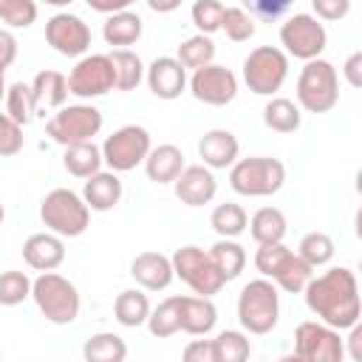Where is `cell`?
Returning a JSON list of instances; mask_svg holds the SVG:
<instances>
[{
	"instance_id": "obj_4",
	"label": "cell",
	"mask_w": 362,
	"mask_h": 362,
	"mask_svg": "<svg viewBox=\"0 0 362 362\" xmlns=\"http://www.w3.org/2000/svg\"><path fill=\"white\" fill-rule=\"evenodd\" d=\"M280 317V294L277 286L266 277L249 280L238 294V320L249 334H269Z\"/></svg>"
},
{
	"instance_id": "obj_10",
	"label": "cell",
	"mask_w": 362,
	"mask_h": 362,
	"mask_svg": "<svg viewBox=\"0 0 362 362\" xmlns=\"http://www.w3.org/2000/svg\"><path fill=\"white\" fill-rule=\"evenodd\" d=\"M99 130H102V110L93 107V105H68V107H59L48 119V124H45V133L57 144H62V147L93 141V136Z\"/></svg>"
},
{
	"instance_id": "obj_42",
	"label": "cell",
	"mask_w": 362,
	"mask_h": 362,
	"mask_svg": "<svg viewBox=\"0 0 362 362\" xmlns=\"http://www.w3.org/2000/svg\"><path fill=\"white\" fill-rule=\"evenodd\" d=\"M223 8H226V6L218 3V0H195V3H192V23H195L198 34H204V37L215 34V31L221 28Z\"/></svg>"
},
{
	"instance_id": "obj_8",
	"label": "cell",
	"mask_w": 362,
	"mask_h": 362,
	"mask_svg": "<svg viewBox=\"0 0 362 362\" xmlns=\"http://www.w3.org/2000/svg\"><path fill=\"white\" fill-rule=\"evenodd\" d=\"M288 76V57L274 45H257L243 59V82L257 96H274Z\"/></svg>"
},
{
	"instance_id": "obj_54",
	"label": "cell",
	"mask_w": 362,
	"mask_h": 362,
	"mask_svg": "<svg viewBox=\"0 0 362 362\" xmlns=\"http://www.w3.org/2000/svg\"><path fill=\"white\" fill-rule=\"evenodd\" d=\"M6 88H8L6 85V68H0V102L6 99Z\"/></svg>"
},
{
	"instance_id": "obj_31",
	"label": "cell",
	"mask_w": 362,
	"mask_h": 362,
	"mask_svg": "<svg viewBox=\"0 0 362 362\" xmlns=\"http://www.w3.org/2000/svg\"><path fill=\"white\" fill-rule=\"evenodd\" d=\"M62 164H65V170H68L71 175L88 181L90 175H96V173L102 170V150H99L93 141L71 144V147H65V153H62Z\"/></svg>"
},
{
	"instance_id": "obj_53",
	"label": "cell",
	"mask_w": 362,
	"mask_h": 362,
	"mask_svg": "<svg viewBox=\"0 0 362 362\" xmlns=\"http://www.w3.org/2000/svg\"><path fill=\"white\" fill-rule=\"evenodd\" d=\"M277 362H308V359H303L300 354H294V351H291V354H283Z\"/></svg>"
},
{
	"instance_id": "obj_43",
	"label": "cell",
	"mask_w": 362,
	"mask_h": 362,
	"mask_svg": "<svg viewBox=\"0 0 362 362\" xmlns=\"http://www.w3.org/2000/svg\"><path fill=\"white\" fill-rule=\"evenodd\" d=\"M0 20L8 28H28L37 20L34 0H0Z\"/></svg>"
},
{
	"instance_id": "obj_48",
	"label": "cell",
	"mask_w": 362,
	"mask_h": 362,
	"mask_svg": "<svg viewBox=\"0 0 362 362\" xmlns=\"http://www.w3.org/2000/svg\"><path fill=\"white\" fill-rule=\"evenodd\" d=\"M249 17H263V20H274V17H280V14H286L288 11V3H263V0H257V3H249Z\"/></svg>"
},
{
	"instance_id": "obj_55",
	"label": "cell",
	"mask_w": 362,
	"mask_h": 362,
	"mask_svg": "<svg viewBox=\"0 0 362 362\" xmlns=\"http://www.w3.org/2000/svg\"><path fill=\"white\" fill-rule=\"evenodd\" d=\"M3 218H6V209H3V204H0V223H3Z\"/></svg>"
},
{
	"instance_id": "obj_28",
	"label": "cell",
	"mask_w": 362,
	"mask_h": 362,
	"mask_svg": "<svg viewBox=\"0 0 362 362\" xmlns=\"http://www.w3.org/2000/svg\"><path fill=\"white\" fill-rule=\"evenodd\" d=\"M102 37L107 45H116V48H127L133 45L139 37H141V17L136 11H119V14H110L102 25Z\"/></svg>"
},
{
	"instance_id": "obj_21",
	"label": "cell",
	"mask_w": 362,
	"mask_h": 362,
	"mask_svg": "<svg viewBox=\"0 0 362 362\" xmlns=\"http://www.w3.org/2000/svg\"><path fill=\"white\" fill-rule=\"evenodd\" d=\"M23 260L34 272H54L65 260V243L51 232H37L23 243Z\"/></svg>"
},
{
	"instance_id": "obj_56",
	"label": "cell",
	"mask_w": 362,
	"mask_h": 362,
	"mask_svg": "<svg viewBox=\"0 0 362 362\" xmlns=\"http://www.w3.org/2000/svg\"><path fill=\"white\" fill-rule=\"evenodd\" d=\"M0 362H3V356H0Z\"/></svg>"
},
{
	"instance_id": "obj_33",
	"label": "cell",
	"mask_w": 362,
	"mask_h": 362,
	"mask_svg": "<svg viewBox=\"0 0 362 362\" xmlns=\"http://www.w3.org/2000/svg\"><path fill=\"white\" fill-rule=\"evenodd\" d=\"M303 122L300 107L286 96H272L263 107V124L274 133H294Z\"/></svg>"
},
{
	"instance_id": "obj_5",
	"label": "cell",
	"mask_w": 362,
	"mask_h": 362,
	"mask_svg": "<svg viewBox=\"0 0 362 362\" xmlns=\"http://www.w3.org/2000/svg\"><path fill=\"white\" fill-rule=\"evenodd\" d=\"M40 218L45 229L57 238H79L90 223V209L85 206L82 195L74 189L57 187L40 204Z\"/></svg>"
},
{
	"instance_id": "obj_32",
	"label": "cell",
	"mask_w": 362,
	"mask_h": 362,
	"mask_svg": "<svg viewBox=\"0 0 362 362\" xmlns=\"http://www.w3.org/2000/svg\"><path fill=\"white\" fill-rule=\"evenodd\" d=\"M209 226L215 229L218 238H223V240H235L238 235L246 232V226H249V215H246V209H243L240 204L226 201V204H218V206L212 209V215H209Z\"/></svg>"
},
{
	"instance_id": "obj_38",
	"label": "cell",
	"mask_w": 362,
	"mask_h": 362,
	"mask_svg": "<svg viewBox=\"0 0 362 362\" xmlns=\"http://www.w3.org/2000/svg\"><path fill=\"white\" fill-rule=\"evenodd\" d=\"M178 62H181V68L187 71H198V68H206V65H212V59H215V42L209 40V37H204V34H195V37H189V40H184L181 45H178V57H175Z\"/></svg>"
},
{
	"instance_id": "obj_45",
	"label": "cell",
	"mask_w": 362,
	"mask_h": 362,
	"mask_svg": "<svg viewBox=\"0 0 362 362\" xmlns=\"http://www.w3.org/2000/svg\"><path fill=\"white\" fill-rule=\"evenodd\" d=\"M23 150V127L0 113V156H17Z\"/></svg>"
},
{
	"instance_id": "obj_41",
	"label": "cell",
	"mask_w": 362,
	"mask_h": 362,
	"mask_svg": "<svg viewBox=\"0 0 362 362\" xmlns=\"http://www.w3.org/2000/svg\"><path fill=\"white\" fill-rule=\"evenodd\" d=\"M25 297H31V277L25 272L8 269L0 272V305H20Z\"/></svg>"
},
{
	"instance_id": "obj_3",
	"label": "cell",
	"mask_w": 362,
	"mask_h": 362,
	"mask_svg": "<svg viewBox=\"0 0 362 362\" xmlns=\"http://www.w3.org/2000/svg\"><path fill=\"white\" fill-rule=\"evenodd\" d=\"M31 297L40 314L54 325H71L79 317V291L57 272H42L37 280H31Z\"/></svg>"
},
{
	"instance_id": "obj_16",
	"label": "cell",
	"mask_w": 362,
	"mask_h": 362,
	"mask_svg": "<svg viewBox=\"0 0 362 362\" xmlns=\"http://www.w3.org/2000/svg\"><path fill=\"white\" fill-rule=\"evenodd\" d=\"M173 187H175V198L187 206H204L218 192V181H215L212 170H206L204 164L184 167L181 175L173 181Z\"/></svg>"
},
{
	"instance_id": "obj_49",
	"label": "cell",
	"mask_w": 362,
	"mask_h": 362,
	"mask_svg": "<svg viewBox=\"0 0 362 362\" xmlns=\"http://www.w3.org/2000/svg\"><path fill=\"white\" fill-rule=\"evenodd\" d=\"M17 59V40L8 28H0V68H8Z\"/></svg>"
},
{
	"instance_id": "obj_27",
	"label": "cell",
	"mask_w": 362,
	"mask_h": 362,
	"mask_svg": "<svg viewBox=\"0 0 362 362\" xmlns=\"http://www.w3.org/2000/svg\"><path fill=\"white\" fill-rule=\"evenodd\" d=\"M206 255H209L212 266L221 272V277H223L226 283L235 280V277L246 269V249H243L238 240H223V238H218V240L206 249Z\"/></svg>"
},
{
	"instance_id": "obj_13",
	"label": "cell",
	"mask_w": 362,
	"mask_h": 362,
	"mask_svg": "<svg viewBox=\"0 0 362 362\" xmlns=\"http://www.w3.org/2000/svg\"><path fill=\"white\" fill-rule=\"evenodd\" d=\"M294 354L308 362H345V342L339 331L317 320H305L294 331Z\"/></svg>"
},
{
	"instance_id": "obj_29",
	"label": "cell",
	"mask_w": 362,
	"mask_h": 362,
	"mask_svg": "<svg viewBox=\"0 0 362 362\" xmlns=\"http://www.w3.org/2000/svg\"><path fill=\"white\" fill-rule=\"evenodd\" d=\"M113 314H116V322L124 325V328H139L147 322L150 317V300L141 288H124L116 303H113Z\"/></svg>"
},
{
	"instance_id": "obj_22",
	"label": "cell",
	"mask_w": 362,
	"mask_h": 362,
	"mask_svg": "<svg viewBox=\"0 0 362 362\" xmlns=\"http://www.w3.org/2000/svg\"><path fill=\"white\" fill-rule=\"evenodd\" d=\"M122 181H119V175L116 173H105V170H99L96 175H90L88 181H85V187H82V201H85V206L90 209V212H107V209H113L119 201H122Z\"/></svg>"
},
{
	"instance_id": "obj_26",
	"label": "cell",
	"mask_w": 362,
	"mask_h": 362,
	"mask_svg": "<svg viewBox=\"0 0 362 362\" xmlns=\"http://www.w3.org/2000/svg\"><path fill=\"white\" fill-rule=\"evenodd\" d=\"M311 277H314V269H311L305 260H300L297 252H288V255L280 260V266L274 269L272 283H274L277 288L288 291V294H303L305 286L311 283Z\"/></svg>"
},
{
	"instance_id": "obj_7",
	"label": "cell",
	"mask_w": 362,
	"mask_h": 362,
	"mask_svg": "<svg viewBox=\"0 0 362 362\" xmlns=\"http://www.w3.org/2000/svg\"><path fill=\"white\" fill-rule=\"evenodd\" d=\"M280 42H283L280 51H283L286 57L311 62V59H320V54L325 51L328 34H325V25H322L314 14L294 11V14H288V17L283 20V25H280Z\"/></svg>"
},
{
	"instance_id": "obj_37",
	"label": "cell",
	"mask_w": 362,
	"mask_h": 362,
	"mask_svg": "<svg viewBox=\"0 0 362 362\" xmlns=\"http://www.w3.org/2000/svg\"><path fill=\"white\" fill-rule=\"evenodd\" d=\"M212 354L215 362H249L252 342L243 331H221L212 339Z\"/></svg>"
},
{
	"instance_id": "obj_52",
	"label": "cell",
	"mask_w": 362,
	"mask_h": 362,
	"mask_svg": "<svg viewBox=\"0 0 362 362\" xmlns=\"http://www.w3.org/2000/svg\"><path fill=\"white\" fill-rule=\"evenodd\" d=\"M88 6L93 8V11H102V14H119V11H127V6H130V0H88Z\"/></svg>"
},
{
	"instance_id": "obj_25",
	"label": "cell",
	"mask_w": 362,
	"mask_h": 362,
	"mask_svg": "<svg viewBox=\"0 0 362 362\" xmlns=\"http://www.w3.org/2000/svg\"><path fill=\"white\" fill-rule=\"evenodd\" d=\"M31 96L37 110L40 107H65L68 102V76L59 71H40L31 82Z\"/></svg>"
},
{
	"instance_id": "obj_30",
	"label": "cell",
	"mask_w": 362,
	"mask_h": 362,
	"mask_svg": "<svg viewBox=\"0 0 362 362\" xmlns=\"http://www.w3.org/2000/svg\"><path fill=\"white\" fill-rule=\"evenodd\" d=\"M85 362H124L127 359V342L113 331H99L82 345Z\"/></svg>"
},
{
	"instance_id": "obj_50",
	"label": "cell",
	"mask_w": 362,
	"mask_h": 362,
	"mask_svg": "<svg viewBox=\"0 0 362 362\" xmlns=\"http://www.w3.org/2000/svg\"><path fill=\"white\" fill-rule=\"evenodd\" d=\"M342 74H345V79H348L351 88H359V85H362V51H354V54L345 59Z\"/></svg>"
},
{
	"instance_id": "obj_24",
	"label": "cell",
	"mask_w": 362,
	"mask_h": 362,
	"mask_svg": "<svg viewBox=\"0 0 362 362\" xmlns=\"http://www.w3.org/2000/svg\"><path fill=\"white\" fill-rule=\"evenodd\" d=\"M249 235L257 246H269V243H283L288 221L277 206H260L252 218H249Z\"/></svg>"
},
{
	"instance_id": "obj_18",
	"label": "cell",
	"mask_w": 362,
	"mask_h": 362,
	"mask_svg": "<svg viewBox=\"0 0 362 362\" xmlns=\"http://www.w3.org/2000/svg\"><path fill=\"white\" fill-rule=\"evenodd\" d=\"M175 305H178V331H187L192 337H206L218 322V308L209 297L175 294Z\"/></svg>"
},
{
	"instance_id": "obj_12",
	"label": "cell",
	"mask_w": 362,
	"mask_h": 362,
	"mask_svg": "<svg viewBox=\"0 0 362 362\" xmlns=\"http://www.w3.org/2000/svg\"><path fill=\"white\" fill-rule=\"evenodd\" d=\"M116 88V71L107 54H85L68 74V93L79 99H96Z\"/></svg>"
},
{
	"instance_id": "obj_34",
	"label": "cell",
	"mask_w": 362,
	"mask_h": 362,
	"mask_svg": "<svg viewBox=\"0 0 362 362\" xmlns=\"http://www.w3.org/2000/svg\"><path fill=\"white\" fill-rule=\"evenodd\" d=\"M110 62H113V71H116V88L119 90H133L139 88V82L144 79V62L136 51L130 48H113L110 54Z\"/></svg>"
},
{
	"instance_id": "obj_1",
	"label": "cell",
	"mask_w": 362,
	"mask_h": 362,
	"mask_svg": "<svg viewBox=\"0 0 362 362\" xmlns=\"http://www.w3.org/2000/svg\"><path fill=\"white\" fill-rule=\"evenodd\" d=\"M303 294H305L308 311L317 314V322L334 331H348L359 322V314H362L359 283L348 266H334L320 277H311Z\"/></svg>"
},
{
	"instance_id": "obj_44",
	"label": "cell",
	"mask_w": 362,
	"mask_h": 362,
	"mask_svg": "<svg viewBox=\"0 0 362 362\" xmlns=\"http://www.w3.org/2000/svg\"><path fill=\"white\" fill-rule=\"evenodd\" d=\"M291 249L286 246V243H269V246H257V252H255V269L266 277V280H272V274H274V269L280 266V260L288 255Z\"/></svg>"
},
{
	"instance_id": "obj_46",
	"label": "cell",
	"mask_w": 362,
	"mask_h": 362,
	"mask_svg": "<svg viewBox=\"0 0 362 362\" xmlns=\"http://www.w3.org/2000/svg\"><path fill=\"white\" fill-rule=\"evenodd\" d=\"M348 11H351L348 0H314L317 20H342Z\"/></svg>"
},
{
	"instance_id": "obj_11",
	"label": "cell",
	"mask_w": 362,
	"mask_h": 362,
	"mask_svg": "<svg viewBox=\"0 0 362 362\" xmlns=\"http://www.w3.org/2000/svg\"><path fill=\"white\" fill-rule=\"evenodd\" d=\"M170 263H173V274L178 280H184L198 297H212V294H218L226 286V280L221 277V272L212 266L209 255L201 246H181V249H175Z\"/></svg>"
},
{
	"instance_id": "obj_14",
	"label": "cell",
	"mask_w": 362,
	"mask_h": 362,
	"mask_svg": "<svg viewBox=\"0 0 362 362\" xmlns=\"http://www.w3.org/2000/svg\"><path fill=\"white\" fill-rule=\"evenodd\" d=\"M45 40L57 54L82 59L90 48V28L82 17L71 11H59L45 23Z\"/></svg>"
},
{
	"instance_id": "obj_19",
	"label": "cell",
	"mask_w": 362,
	"mask_h": 362,
	"mask_svg": "<svg viewBox=\"0 0 362 362\" xmlns=\"http://www.w3.org/2000/svg\"><path fill=\"white\" fill-rule=\"evenodd\" d=\"M238 153H240V144L235 139L232 130H223V127H215V130H206L198 141V156L204 161L206 170H226L238 161Z\"/></svg>"
},
{
	"instance_id": "obj_39",
	"label": "cell",
	"mask_w": 362,
	"mask_h": 362,
	"mask_svg": "<svg viewBox=\"0 0 362 362\" xmlns=\"http://www.w3.org/2000/svg\"><path fill=\"white\" fill-rule=\"evenodd\" d=\"M144 325H147L150 334L158 337V339L178 334V305H175V297H167V300H161L156 308H150V317H147Z\"/></svg>"
},
{
	"instance_id": "obj_17",
	"label": "cell",
	"mask_w": 362,
	"mask_h": 362,
	"mask_svg": "<svg viewBox=\"0 0 362 362\" xmlns=\"http://www.w3.org/2000/svg\"><path fill=\"white\" fill-rule=\"evenodd\" d=\"M144 79L153 90V96L158 99H178L187 88V71L181 68V62L175 57H156L150 62V68L144 71Z\"/></svg>"
},
{
	"instance_id": "obj_23",
	"label": "cell",
	"mask_w": 362,
	"mask_h": 362,
	"mask_svg": "<svg viewBox=\"0 0 362 362\" xmlns=\"http://www.w3.org/2000/svg\"><path fill=\"white\" fill-rule=\"evenodd\" d=\"M184 153L175 144H158L144 158V173L156 184H173L184 170Z\"/></svg>"
},
{
	"instance_id": "obj_6",
	"label": "cell",
	"mask_w": 362,
	"mask_h": 362,
	"mask_svg": "<svg viewBox=\"0 0 362 362\" xmlns=\"http://www.w3.org/2000/svg\"><path fill=\"white\" fill-rule=\"evenodd\" d=\"M339 102V76L328 59H311L297 76V107L308 113H328Z\"/></svg>"
},
{
	"instance_id": "obj_36",
	"label": "cell",
	"mask_w": 362,
	"mask_h": 362,
	"mask_svg": "<svg viewBox=\"0 0 362 362\" xmlns=\"http://www.w3.org/2000/svg\"><path fill=\"white\" fill-rule=\"evenodd\" d=\"M334 238L325 235V232H308L300 238V246H297V257L305 260L311 269H320V266H328L334 260Z\"/></svg>"
},
{
	"instance_id": "obj_9",
	"label": "cell",
	"mask_w": 362,
	"mask_h": 362,
	"mask_svg": "<svg viewBox=\"0 0 362 362\" xmlns=\"http://www.w3.org/2000/svg\"><path fill=\"white\" fill-rule=\"evenodd\" d=\"M102 164L110 167V173H127L136 170L139 164H144L147 153L153 150L150 133L141 124H124L119 130H113L105 141H102Z\"/></svg>"
},
{
	"instance_id": "obj_15",
	"label": "cell",
	"mask_w": 362,
	"mask_h": 362,
	"mask_svg": "<svg viewBox=\"0 0 362 362\" xmlns=\"http://www.w3.org/2000/svg\"><path fill=\"white\" fill-rule=\"evenodd\" d=\"M189 93L204 102V105H212V107H221V105H229L235 96H238V76L232 74V68L226 65H206V68H198L192 71L189 76Z\"/></svg>"
},
{
	"instance_id": "obj_40",
	"label": "cell",
	"mask_w": 362,
	"mask_h": 362,
	"mask_svg": "<svg viewBox=\"0 0 362 362\" xmlns=\"http://www.w3.org/2000/svg\"><path fill=\"white\" fill-rule=\"evenodd\" d=\"M221 31L232 42H246L255 37V17H249V11L243 6H226L223 20H221Z\"/></svg>"
},
{
	"instance_id": "obj_2",
	"label": "cell",
	"mask_w": 362,
	"mask_h": 362,
	"mask_svg": "<svg viewBox=\"0 0 362 362\" xmlns=\"http://www.w3.org/2000/svg\"><path fill=\"white\" fill-rule=\"evenodd\" d=\"M283 184H286V167L280 158H272V156L238 158L229 167V187L246 198L274 195V192H280Z\"/></svg>"
},
{
	"instance_id": "obj_20",
	"label": "cell",
	"mask_w": 362,
	"mask_h": 362,
	"mask_svg": "<svg viewBox=\"0 0 362 362\" xmlns=\"http://www.w3.org/2000/svg\"><path fill=\"white\" fill-rule=\"evenodd\" d=\"M130 274L133 280L144 288V291H164L173 283V263L167 255L161 252H141L133 257L130 263Z\"/></svg>"
},
{
	"instance_id": "obj_51",
	"label": "cell",
	"mask_w": 362,
	"mask_h": 362,
	"mask_svg": "<svg viewBox=\"0 0 362 362\" xmlns=\"http://www.w3.org/2000/svg\"><path fill=\"white\" fill-rule=\"evenodd\" d=\"M351 334H348V339H342L345 342V356H351L354 362H359L362 359V351H359V342H362V325L356 322L354 328H348Z\"/></svg>"
},
{
	"instance_id": "obj_35",
	"label": "cell",
	"mask_w": 362,
	"mask_h": 362,
	"mask_svg": "<svg viewBox=\"0 0 362 362\" xmlns=\"http://www.w3.org/2000/svg\"><path fill=\"white\" fill-rule=\"evenodd\" d=\"M3 105H6V116L20 127H25L37 113V105H34V96H31V85H25V82L8 85Z\"/></svg>"
},
{
	"instance_id": "obj_47",
	"label": "cell",
	"mask_w": 362,
	"mask_h": 362,
	"mask_svg": "<svg viewBox=\"0 0 362 362\" xmlns=\"http://www.w3.org/2000/svg\"><path fill=\"white\" fill-rule=\"evenodd\" d=\"M181 362H215L212 339H192V342L184 348Z\"/></svg>"
}]
</instances>
